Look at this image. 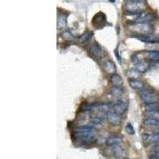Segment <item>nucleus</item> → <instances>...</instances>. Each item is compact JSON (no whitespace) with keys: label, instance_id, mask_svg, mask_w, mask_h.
<instances>
[{"label":"nucleus","instance_id":"f257e3e1","mask_svg":"<svg viewBox=\"0 0 159 159\" xmlns=\"http://www.w3.org/2000/svg\"><path fill=\"white\" fill-rule=\"evenodd\" d=\"M139 96L145 104L157 103L159 100L158 95L150 88H143L139 90Z\"/></svg>","mask_w":159,"mask_h":159},{"label":"nucleus","instance_id":"f03ea898","mask_svg":"<svg viewBox=\"0 0 159 159\" xmlns=\"http://www.w3.org/2000/svg\"><path fill=\"white\" fill-rule=\"evenodd\" d=\"M128 27L131 30L134 31L139 34H147L150 33L153 30V27L150 25L149 23H134L128 24Z\"/></svg>","mask_w":159,"mask_h":159},{"label":"nucleus","instance_id":"7ed1b4c3","mask_svg":"<svg viewBox=\"0 0 159 159\" xmlns=\"http://www.w3.org/2000/svg\"><path fill=\"white\" fill-rule=\"evenodd\" d=\"M126 10L132 15H139L143 12L146 9V5L141 0L139 1H127L125 5Z\"/></svg>","mask_w":159,"mask_h":159},{"label":"nucleus","instance_id":"20e7f679","mask_svg":"<svg viewBox=\"0 0 159 159\" xmlns=\"http://www.w3.org/2000/svg\"><path fill=\"white\" fill-rule=\"evenodd\" d=\"M106 119L109 123L113 126H118L121 123V117L116 112L107 111L106 114Z\"/></svg>","mask_w":159,"mask_h":159},{"label":"nucleus","instance_id":"39448f33","mask_svg":"<svg viewBox=\"0 0 159 159\" xmlns=\"http://www.w3.org/2000/svg\"><path fill=\"white\" fill-rule=\"evenodd\" d=\"M106 23V17L103 13H98L92 19V25L95 28L100 29L104 27V25Z\"/></svg>","mask_w":159,"mask_h":159},{"label":"nucleus","instance_id":"423d86ee","mask_svg":"<svg viewBox=\"0 0 159 159\" xmlns=\"http://www.w3.org/2000/svg\"><path fill=\"white\" fill-rule=\"evenodd\" d=\"M102 68L104 69L106 73L110 74V75H113L116 72V66L113 61H111V60H106V61H103Z\"/></svg>","mask_w":159,"mask_h":159},{"label":"nucleus","instance_id":"0eeeda50","mask_svg":"<svg viewBox=\"0 0 159 159\" xmlns=\"http://www.w3.org/2000/svg\"><path fill=\"white\" fill-rule=\"evenodd\" d=\"M90 53L91 55L95 57L96 58H101L104 55V51L101 48V46L97 42L93 43L89 49Z\"/></svg>","mask_w":159,"mask_h":159},{"label":"nucleus","instance_id":"6e6552de","mask_svg":"<svg viewBox=\"0 0 159 159\" xmlns=\"http://www.w3.org/2000/svg\"><path fill=\"white\" fill-rule=\"evenodd\" d=\"M138 39L142 42L146 43H156L159 42V36L152 35L150 33L147 34H139Z\"/></svg>","mask_w":159,"mask_h":159},{"label":"nucleus","instance_id":"1a4fd4ad","mask_svg":"<svg viewBox=\"0 0 159 159\" xmlns=\"http://www.w3.org/2000/svg\"><path fill=\"white\" fill-rule=\"evenodd\" d=\"M74 137L81 141H88L92 139L93 132L91 131H76L74 134Z\"/></svg>","mask_w":159,"mask_h":159},{"label":"nucleus","instance_id":"9d476101","mask_svg":"<svg viewBox=\"0 0 159 159\" xmlns=\"http://www.w3.org/2000/svg\"><path fill=\"white\" fill-rule=\"evenodd\" d=\"M121 136H111L107 139V144L109 147H118L119 144L122 142Z\"/></svg>","mask_w":159,"mask_h":159},{"label":"nucleus","instance_id":"9b49d317","mask_svg":"<svg viewBox=\"0 0 159 159\" xmlns=\"http://www.w3.org/2000/svg\"><path fill=\"white\" fill-rule=\"evenodd\" d=\"M126 104L122 101H119L117 102L116 104L113 106V109L115 110V112H116L119 115H122L123 114L126 110Z\"/></svg>","mask_w":159,"mask_h":159},{"label":"nucleus","instance_id":"f8f14e48","mask_svg":"<svg viewBox=\"0 0 159 159\" xmlns=\"http://www.w3.org/2000/svg\"><path fill=\"white\" fill-rule=\"evenodd\" d=\"M111 83H112L113 86H116V87H121L123 83V80L121 76L117 74H113L111 76Z\"/></svg>","mask_w":159,"mask_h":159},{"label":"nucleus","instance_id":"ddd939ff","mask_svg":"<svg viewBox=\"0 0 159 159\" xmlns=\"http://www.w3.org/2000/svg\"><path fill=\"white\" fill-rule=\"evenodd\" d=\"M129 84L132 89H136V90H141L144 88V84L142 81H139L138 79H131L129 81Z\"/></svg>","mask_w":159,"mask_h":159},{"label":"nucleus","instance_id":"4468645a","mask_svg":"<svg viewBox=\"0 0 159 159\" xmlns=\"http://www.w3.org/2000/svg\"><path fill=\"white\" fill-rule=\"evenodd\" d=\"M145 57L147 58L153 60V61H159V51H147L145 53Z\"/></svg>","mask_w":159,"mask_h":159},{"label":"nucleus","instance_id":"2eb2a0df","mask_svg":"<svg viewBox=\"0 0 159 159\" xmlns=\"http://www.w3.org/2000/svg\"><path fill=\"white\" fill-rule=\"evenodd\" d=\"M143 124L145 126H158L159 127V119H154V118H147L143 120Z\"/></svg>","mask_w":159,"mask_h":159},{"label":"nucleus","instance_id":"dca6fc26","mask_svg":"<svg viewBox=\"0 0 159 159\" xmlns=\"http://www.w3.org/2000/svg\"><path fill=\"white\" fill-rule=\"evenodd\" d=\"M150 67L149 63L147 62H139L137 65H135V68H136V70H138L140 73H145L148 70V68Z\"/></svg>","mask_w":159,"mask_h":159},{"label":"nucleus","instance_id":"f3484780","mask_svg":"<svg viewBox=\"0 0 159 159\" xmlns=\"http://www.w3.org/2000/svg\"><path fill=\"white\" fill-rule=\"evenodd\" d=\"M110 92L113 96L115 97H120V96L123 94V90L120 88V87H116L114 86L110 89Z\"/></svg>","mask_w":159,"mask_h":159},{"label":"nucleus","instance_id":"a211bd4d","mask_svg":"<svg viewBox=\"0 0 159 159\" xmlns=\"http://www.w3.org/2000/svg\"><path fill=\"white\" fill-rule=\"evenodd\" d=\"M67 16L66 15H60L58 17L57 20V26L59 29H63L66 26L67 24Z\"/></svg>","mask_w":159,"mask_h":159},{"label":"nucleus","instance_id":"6ab92c4d","mask_svg":"<svg viewBox=\"0 0 159 159\" xmlns=\"http://www.w3.org/2000/svg\"><path fill=\"white\" fill-rule=\"evenodd\" d=\"M91 34H92V33L89 32V31H87V32H85V33H83L82 35H81L80 37H79L78 41L80 43L87 42V41L90 39V38H91Z\"/></svg>","mask_w":159,"mask_h":159},{"label":"nucleus","instance_id":"aec40b11","mask_svg":"<svg viewBox=\"0 0 159 159\" xmlns=\"http://www.w3.org/2000/svg\"><path fill=\"white\" fill-rule=\"evenodd\" d=\"M140 72L138 70H134V69H131L126 72V76L130 77L131 79H138L140 76Z\"/></svg>","mask_w":159,"mask_h":159},{"label":"nucleus","instance_id":"412c9836","mask_svg":"<svg viewBox=\"0 0 159 159\" xmlns=\"http://www.w3.org/2000/svg\"><path fill=\"white\" fill-rule=\"evenodd\" d=\"M98 109L100 111H108L111 110L112 107V105L111 104H107V103H104V104H101L98 105Z\"/></svg>","mask_w":159,"mask_h":159},{"label":"nucleus","instance_id":"4be33fe9","mask_svg":"<svg viewBox=\"0 0 159 159\" xmlns=\"http://www.w3.org/2000/svg\"><path fill=\"white\" fill-rule=\"evenodd\" d=\"M147 118H154L159 119V110L158 111H148V112L145 114Z\"/></svg>","mask_w":159,"mask_h":159},{"label":"nucleus","instance_id":"5701e85b","mask_svg":"<svg viewBox=\"0 0 159 159\" xmlns=\"http://www.w3.org/2000/svg\"><path fill=\"white\" fill-rule=\"evenodd\" d=\"M94 128L91 126H81L76 127V131H91L93 132Z\"/></svg>","mask_w":159,"mask_h":159},{"label":"nucleus","instance_id":"b1692460","mask_svg":"<svg viewBox=\"0 0 159 159\" xmlns=\"http://www.w3.org/2000/svg\"><path fill=\"white\" fill-rule=\"evenodd\" d=\"M146 109H147V111H158L159 104H158L157 103L146 104Z\"/></svg>","mask_w":159,"mask_h":159},{"label":"nucleus","instance_id":"393cba45","mask_svg":"<svg viewBox=\"0 0 159 159\" xmlns=\"http://www.w3.org/2000/svg\"><path fill=\"white\" fill-rule=\"evenodd\" d=\"M61 37L66 41H73L74 39L73 34H72L70 32H68V31H65V32H63V33H61Z\"/></svg>","mask_w":159,"mask_h":159},{"label":"nucleus","instance_id":"a878e982","mask_svg":"<svg viewBox=\"0 0 159 159\" xmlns=\"http://www.w3.org/2000/svg\"><path fill=\"white\" fill-rule=\"evenodd\" d=\"M126 131L129 134H131V135H133V134H135V131H134V127H133V126H132V124L131 123H128L126 124Z\"/></svg>","mask_w":159,"mask_h":159},{"label":"nucleus","instance_id":"bb28decb","mask_svg":"<svg viewBox=\"0 0 159 159\" xmlns=\"http://www.w3.org/2000/svg\"><path fill=\"white\" fill-rule=\"evenodd\" d=\"M92 125H101L103 123V119L99 117H94L91 120Z\"/></svg>","mask_w":159,"mask_h":159},{"label":"nucleus","instance_id":"cd10ccee","mask_svg":"<svg viewBox=\"0 0 159 159\" xmlns=\"http://www.w3.org/2000/svg\"><path fill=\"white\" fill-rule=\"evenodd\" d=\"M149 158L150 159H159V150H154L151 154H150Z\"/></svg>","mask_w":159,"mask_h":159},{"label":"nucleus","instance_id":"c85d7f7f","mask_svg":"<svg viewBox=\"0 0 159 159\" xmlns=\"http://www.w3.org/2000/svg\"><path fill=\"white\" fill-rule=\"evenodd\" d=\"M131 59L132 63H134V65H137V64L140 62V61H139V59L138 58V57H137L136 54H134V55H132L131 57Z\"/></svg>","mask_w":159,"mask_h":159},{"label":"nucleus","instance_id":"c756f323","mask_svg":"<svg viewBox=\"0 0 159 159\" xmlns=\"http://www.w3.org/2000/svg\"><path fill=\"white\" fill-rule=\"evenodd\" d=\"M114 52H115V56H116L117 59H118V60H119V63H121V62H122V59H121V57H119V47H117V48H116V49H115V50L114 51Z\"/></svg>","mask_w":159,"mask_h":159},{"label":"nucleus","instance_id":"7c9ffc66","mask_svg":"<svg viewBox=\"0 0 159 159\" xmlns=\"http://www.w3.org/2000/svg\"><path fill=\"white\" fill-rule=\"evenodd\" d=\"M155 133H159V128L158 129H157V130H155Z\"/></svg>","mask_w":159,"mask_h":159},{"label":"nucleus","instance_id":"2f4dec72","mask_svg":"<svg viewBox=\"0 0 159 159\" xmlns=\"http://www.w3.org/2000/svg\"><path fill=\"white\" fill-rule=\"evenodd\" d=\"M110 2H111V3H115V0H109Z\"/></svg>","mask_w":159,"mask_h":159},{"label":"nucleus","instance_id":"473e14b6","mask_svg":"<svg viewBox=\"0 0 159 159\" xmlns=\"http://www.w3.org/2000/svg\"><path fill=\"white\" fill-rule=\"evenodd\" d=\"M127 1H139V0H127Z\"/></svg>","mask_w":159,"mask_h":159}]
</instances>
